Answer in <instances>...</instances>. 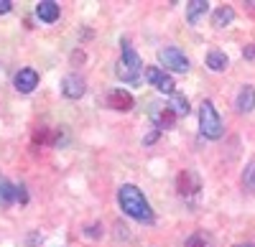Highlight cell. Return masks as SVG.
Returning <instances> with one entry per match:
<instances>
[{
	"label": "cell",
	"mask_w": 255,
	"mask_h": 247,
	"mask_svg": "<svg viewBox=\"0 0 255 247\" xmlns=\"http://www.w3.org/2000/svg\"><path fill=\"white\" fill-rule=\"evenodd\" d=\"M118 201H120V209L133 217L138 222H153V209L151 204L145 201L143 191L138 186H133V183H123L120 191H118Z\"/></svg>",
	"instance_id": "1"
},
{
	"label": "cell",
	"mask_w": 255,
	"mask_h": 247,
	"mask_svg": "<svg viewBox=\"0 0 255 247\" xmlns=\"http://www.w3.org/2000/svg\"><path fill=\"white\" fill-rule=\"evenodd\" d=\"M115 74H118V79L125 82V84H138L140 74H145V67H143L140 56L130 49L128 41H123V56H120L118 67H115Z\"/></svg>",
	"instance_id": "2"
},
{
	"label": "cell",
	"mask_w": 255,
	"mask_h": 247,
	"mask_svg": "<svg viewBox=\"0 0 255 247\" xmlns=\"http://www.w3.org/2000/svg\"><path fill=\"white\" fill-rule=\"evenodd\" d=\"M199 130H202V135L209 138V140H217V138H222V133H225L222 120H220L215 105H212L209 99H204L202 107H199Z\"/></svg>",
	"instance_id": "3"
},
{
	"label": "cell",
	"mask_w": 255,
	"mask_h": 247,
	"mask_svg": "<svg viewBox=\"0 0 255 247\" xmlns=\"http://www.w3.org/2000/svg\"><path fill=\"white\" fill-rule=\"evenodd\" d=\"M158 61L163 64V69H171V72H179V74H186L189 72V59L176 49V46H166L158 51Z\"/></svg>",
	"instance_id": "4"
},
{
	"label": "cell",
	"mask_w": 255,
	"mask_h": 247,
	"mask_svg": "<svg viewBox=\"0 0 255 247\" xmlns=\"http://www.w3.org/2000/svg\"><path fill=\"white\" fill-rule=\"evenodd\" d=\"M145 82L148 84H153L158 92H163V94H174V79L168 77L163 69H158V67H145Z\"/></svg>",
	"instance_id": "5"
},
{
	"label": "cell",
	"mask_w": 255,
	"mask_h": 247,
	"mask_svg": "<svg viewBox=\"0 0 255 247\" xmlns=\"http://www.w3.org/2000/svg\"><path fill=\"white\" fill-rule=\"evenodd\" d=\"M135 105L133 94L128 89H110L108 92V107L110 110H118V112H130Z\"/></svg>",
	"instance_id": "6"
},
{
	"label": "cell",
	"mask_w": 255,
	"mask_h": 247,
	"mask_svg": "<svg viewBox=\"0 0 255 247\" xmlns=\"http://www.w3.org/2000/svg\"><path fill=\"white\" fill-rule=\"evenodd\" d=\"M36 87H38V72H36V69L26 67V69H20V72L15 74V89H18L20 94H31Z\"/></svg>",
	"instance_id": "7"
},
{
	"label": "cell",
	"mask_w": 255,
	"mask_h": 247,
	"mask_svg": "<svg viewBox=\"0 0 255 247\" xmlns=\"http://www.w3.org/2000/svg\"><path fill=\"white\" fill-rule=\"evenodd\" d=\"M61 94L69 99H79L84 94V79L79 74H67L61 79Z\"/></svg>",
	"instance_id": "8"
},
{
	"label": "cell",
	"mask_w": 255,
	"mask_h": 247,
	"mask_svg": "<svg viewBox=\"0 0 255 247\" xmlns=\"http://www.w3.org/2000/svg\"><path fill=\"white\" fill-rule=\"evenodd\" d=\"M202 191V181L194 171H181L179 176V194L181 196H194Z\"/></svg>",
	"instance_id": "9"
},
{
	"label": "cell",
	"mask_w": 255,
	"mask_h": 247,
	"mask_svg": "<svg viewBox=\"0 0 255 247\" xmlns=\"http://www.w3.org/2000/svg\"><path fill=\"white\" fill-rule=\"evenodd\" d=\"M36 15L44 20V23H54L59 18V3H54V0H41L36 5Z\"/></svg>",
	"instance_id": "10"
},
{
	"label": "cell",
	"mask_w": 255,
	"mask_h": 247,
	"mask_svg": "<svg viewBox=\"0 0 255 247\" xmlns=\"http://www.w3.org/2000/svg\"><path fill=\"white\" fill-rule=\"evenodd\" d=\"M235 107H238L240 112H250V110L255 107V89H253L250 84H245V87H243V89L238 92Z\"/></svg>",
	"instance_id": "11"
},
{
	"label": "cell",
	"mask_w": 255,
	"mask_h": 247,
	"mask_svg": "<svg viewBox=\"0 0 255 247\" xmlns=\"http://www.w3.org/2000/svg\"><path fill=\"white\" fill-rule=\"evenodd\" d=\"M207 8H209L207 0H189V3H186V18H189V23H199V18L207 15Z\"/></svg>",
	"instance_id": "12"
},
{
	"label": "cell",
	"mask_w": 255,
	"mask_h": 247,
	"mask_svg": "<svg viewBox=\"0 0 255 247\" xmlns=\"http://www.w3.org/2000/svg\"><path fill=\"white\" fill-rule=\"evenodd\" d=\"M151 117H153V122H156V130H158V133L168 130V128L174 125V120H176V115L168 110V107H166V110H153Z\"/></svg>",
	"instance_id": "13"
},
{
	"label": "cell",
	"mask_w": 255,
	"mask_h": 247,
	"mask_svg": "<svg viewBox=\"0 0 255 247\" xmlns=\"http://www.w3.org/2000/svg\"><path fill=\"white\" fill-rule=\"evenodd\" d=\"M168 110H171L176 117H186L189 115V99L184 97V94H179V92H174L171 94V99H168Z\"/></svg>",
	"instance_id": "14"
},
{
	"label": "cell",
	"mask_w": 255,
	"mask_h": 247,
	"mask_svg": "<svg viewBox=\"0 0 255 247\" xmlns=\"http://www.w3.org/2000/svg\"><path fill=\"white\" fill-rule=\"evenodd\" d=\"M207 67H209L212 72H225V69H227V56H225V51L212 49V51L207 54Z\"/></svg>",
	"instance_id": "15"
},
{
	"label": "cell",
	"mask_w": 255,
	"mask_h": 247,
	"mask_svg": "<svg viewBox=\"0 0 255 247\" xmlns=\"http://www.w3.org/2000/svg\"><path fill=\"white\" fill-rule=\"evenodd\" d=\"M232 18H235L232 8H230V5H222V8H217L215 15H212V26H215V28H225V26L232 23Z\"/></svg>",
	"instance_id": "16"
},
{
	"label": "cell",
	"mask_w": 255,
	"mask_h": 247,
	"mask_svg": "<svg viewBox=\"0 0 255 247\" xmlns=\"http://www.w3.org/2000/svg\"><path fill=\"white\" fill-rule=\"evenodd\" d=\"M13 199H15V186H10L5 178H0V207H8Z\"/></svg>",
	"instance_id": "17"
},
{
	"label": "cell",
	"mask_w": 255,
	"mask_h": 247,
	"mask_svg": "<svg viewBox=\"0 0 255 247\" xmlns=\"http://www.w3.org/2000/svg\"><path fill=\"white\" fill-rule=\"evenodd\" d=\"M243 183H245V189L255 191V161H253L250 166L245 168V173H243Z\"/></svg>",
	"instance_id": "18"
},
{
	"label": "cell",
	"mask_w": 255,
	"mask_h": 247,
	"mask_svg": "<svg viewBox=\"0 0 255 247\" xmlns=\"http://www.w3.org/2000/svg\"><path fill=\"white\" fill-rule=\"evenodd\" d=\"M186 247H207V240H204V235H191L189 240H186Z\"/></svg>",
	"instance_id": "19"
},
{
	"label": "cell",
	"mask_w": 255,
	"mask_h": 247,
	"mask_svg": "<svg viewBox=\"0 0 255 247\" xmlns=\"http://www.w3.org/2000/svg\"><path fill=\"white\" fill-rule=\"evenodd\" d=\"M15 199H18V201H23V204L28 201V194H26V186H15Z\"/></svg>",
	"instance_id": "20"
},
{
	"label": "cell",
	"mask_w": 255,
	"mask_h": 247,
	"mask_svg": "<svg viewBox=\"0 0 255 247\" xmlns=\"http://www.w3.org/2000/svg\"><path fill=\"white\" fill-rule=\"evenodd\" d=\"M10 8H13V3H10V0H0V15H5Z\"/></svg>",
	"instance_id": "21"
},
{
	"label": "cell",
	"mask_w": 255,
	"mask_h": 247,
	"mask_svg": "<svg viewBox=\"0 0 255 247\" xmlns=\"http://www.w3.org/2000/svg\"><path fill=\"white\" fill-rule=\"evenodd\" d=\"M156 138H158V130H153V133H151V135H148V138H145L143 143H145V146H151V143H153Z\"/></svg>",
	"instance_id": "22"
},
{
	"label": "cell",
	"mask_w": 255,
	"mask_h": 247,
	"mask_svg": "<svg viewBox=\"0 0 255 247\" xmlns=\"http://www.w3.org/2000/svg\"><path fill=\"white\" fill-rule=\"evenodd\" d=\"M245 56H248V59H255V46H248V51H245Z\"/></svg>",
	"instance_id": "23"
},
{
	"label": "cell",
	"mask_w": 255,
	"mask_h": 247,
	"mask_svg": "<svg viewBox=\"0 0 255 247\" xmlns=\"http://www.w3.org/2000/svg\"><path fill=\"white\" fill-rule=\"evenodd\" d=\"M238 247H255V245H238Z\"/></svg>",
	"instance_id": "24"
}]
</instances>
